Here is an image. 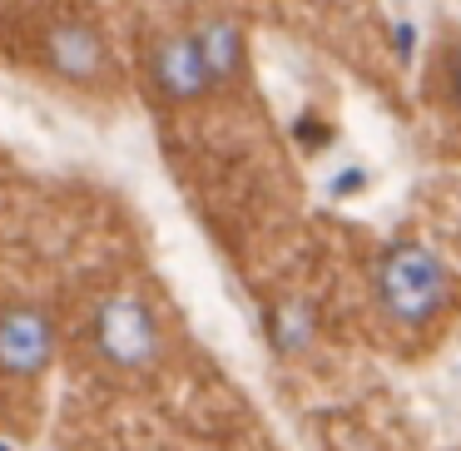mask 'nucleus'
I'll list each match as a JSON object with an SVG mask.
<instances>
[{
  "instance_id": "7",
  "label": "nucleus",
  "mask_w": 461,
  "mask_h": 451,
  "mask_svg": "<svg viewBox=\"0 0 461 451\" xmlns=\"http://www.w3.org/2000/svg\"><path fill=\"white\" fill-rule=\"evenodd\" d=\"M189 31H194V41H199V55H203V65H209L213 90L219 95L243 90V80H249V31H243L239 15L209 11V15H199Z\"/></svg>"
},
{
  "instance_id": "2",
  "label": "nucleus",
  "mask_w": 461,
  "mask_h": 451,
  "mask_svg": "<svg viewBox=\"0 0 461 451\" xmlns=\"http://www.w3.org/2000/svg\"><path fill=\"white\" fill-rule=\"evenodd\" d=\"M35 65L50 80L85 95H110L120 85V55L110 45V31L85 5H60V11L41 15V25H35Z\"/></svg>"
},
{
  "instance_id": "4",
  "label": "nucleus",
  "mask_w": 461,
  "mask_h": 451,
  "mask_svg": "<svg viewBox=\"0 0 461 451\" xmlns=\"http://www.w3.org/2000/svg\"><path fill=\"white\" fill-rule=\"evenodd\" d=\"M134 70H140V85L149 95V104H159V110L184 114L219 95L189 25H154V31H144L140 50H134Z\"/></svg>"
},
{
  "instance_id": "9",
  "label": "nucleus",
  "mask_w": 461,
  "mask_h": 451,
  "mask_svg": "<svg viewBox=\"0 0 461 451\" xmlns=\"http://www.w3.org/2000/svg\"><path fill=\"white\" fill-rule=\"evenodd\" d=\"M332 140H338V124H332L322 110H312V104L298 114V120H293V144H298L303 159H318V154H328Z\"/></svg>"
},
{
  "instance_id": "1",
  "label": "nucleus",
  "mask_w": 461,
  "mask_h": 451,
  "mask_svg": "<svg viewBox=\"0 0 461 451\" xmlns=\"http://www.w3.org/2000/svg\"><path fill=\"white\" fill-rule=\"evenodd\" d=\"M367 302L382 342H407V357L431 352L461 318L451 263L427 239H387L367 258Z\"/></svg>"
},
{
  "instance_id": "10",
  "label": "nucleus",
  "mask_w": 461,
  "mask_h": 451,
  "mask_svg": "<svg viewBox=\"0 0 461 451\" xmlns=\"http://www.w3.org/2000/svg\"><path fill=\"white\" fill-rule=\"evenodd\" d=\"M357 194H367V169H362V164H348V169L332 174V184H328V199H332V203L357 199Z\"/></svg>"
},
{
  "instance_id": "3",
  "label": "nucleus",
  "mask_w": 461,
  "mask_h": 451,
  "mask_svg": "<svg viewBox=\"0 0 461 451\" xmlns=\"http://www.w3.org/2000/svg\"><path fill=\"white\" fill-rule=\"evenodd\" d=\"M90 352L114 377H144L164 362V322L140 288H110L90 308Z\"/></svg>"
},
{
  "instance_id": "8",
  "label": "nucleus",
  "mask_w": 461,
  "mask_h": 451,
  "mask_svg": "<svg viewBox=\"0 0 461 451\" xmlns=\"http://www.w3.org/2000/svg\"><path fill=\"white\" fill-rule=\"evenodd\" d=\"M421 100L427 104H441L461 120V35L447 31L431 50V70H427V85H421Z\"/></svg>"
},
{
  "instance_id": "11",
  "label": "nucleus",
  "mask_w": 461,
  "mask_h": 451,
  "mask_svg": "<svg viewBox=\"0 0 461 451\" xmlns=\"http://www.w3.org/2000/svg\"><path fill=\"white\" fill-rule=\"evenodd\" d=\"M392 55H397V70L417 65V25L411 21H392Z\"/></svg>"
},
{
  "instance_id": "6",
  "label": "nucleus",
  "mask_w": 461,
  "mask_h": 451,
  "mask_svg": "<svg viewBox=\"0 0 461 451\" xmlns=\"http://www.w3.org/2000/svg\"><path fill=\"white\" fill-rule=\"evenodd\" d=\"M263 338L278 362H303L322 338V302L308 288H283L263 302Z\"/></svg>"
},
{
  "instance_id": "5",
  "label": "nucleus",
  "mask_w": 461,
  "mask_h": 451,
  "mask_svg": "<svg viewBox=\"0 0 461 451\" xmlns=\"http://www.w3.org/2000/svg\"><path fill=\"white\" fill-rule=\"evenodd\" d=\"M60 357V322L35 298L0 302V387H41Z\"/></svg>"
}]
</instances>
